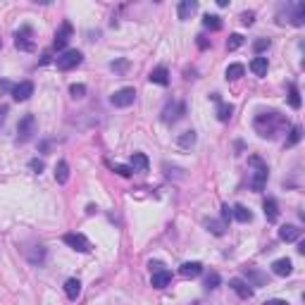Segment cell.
<instances>
[{
    "label": "cell",
    "mask_w": 305,
    "mask_h": 305,
    "mask_svg": "<svg viewBox=\"0 0 305 305\" xmlns=\"http://www.w3.org/2000/svg\"><path fill=\"white\" fill-rule=\"evenodd\" d=\"M55 181H57V184H67V181H69V165H67L65 160H60V162L55 165Z\"/></svg>",
    "instance_id": "cell-19"
},
{
    "label": "cell",
    "mask_w": 305,
    "mask_h": 305,
    "mask_svg": "<svg viewBox=\"0 0 305 305\" xmlns=\"http://www.w3.org/2000/svg\"><path fill=\"white\" fill-rule=\"evenodd\" d=\"M5 115H7V105H0V124L5 122Z\"/></svg>",
    "instance_id": "cell-46"
},
{
    "label": "cell",
    "mask_w": 305,
    "mask_h": 305,
    "mask_svg": "<svg viewBox=\"0 0 305 305\" xmlns=\"http://www.w3.org/2000/svg\"><path fill=\"white\" fill-rule=\"evenodd\" d=\"M231 217H236L239 222L246 224V222H251L253 219V213L246 208V205H234V208H231Z\"/></svg>",
    "instance_id": "cell-24"
},
{
    "label": "cell",
    "mask_w": 305,
    "mask_h": 305,
    "mask_svg": "<svg viewBox=\"0 0 305 305\" xmlns=\"http://www.w3.org/2000/svg\"><path fill=\"white\" fill-rule=\"evenodd\" d=\"M231 112H234V107L229 105V103H219V107H217V120L229 122L231 120Z\"/></svg>",
    "instance_id": "cell-29"
},
{
    "label": "cell",
    "mask_w": 305,
    "mask_h": 305,
    "mask_svg": "<svg viewBox=\"0 0 305 305\" xmlns=\"http://www.w3.org/2000/svg\"><path fill=\"white\" fill-rule=\"evenodd\" d=\"M150 272H158V269H162V262H158V260H155V262H153V260H150Z\"/></svg>",
    "instance_id": "cell-44"
},
{
    "label": "cell",
    "mask_w": 305,
    "mask_h": 305,
    "mask_svg": "<svg viewBox=\"0 0 305 305\" xmlns=\"http://www.w3.org/2000/svg\"><path fill=\"white\" fill-rule=\"evenodd\" d=\"M34 31L31 27H22L17 34H14V45L19 48V50H34Z\"/></svg>",
    "instance_id": "cell-7"
},
{
    "label": "cell",
    "mask_w": 305,
    "mask_h": 305,
    "mask_svg": "<svg viewBox=\"0 0 305 305\" xmlns=\"http://www.w3.org/2000/svg\"><path fill=\"white\" fill-rule=\"evenodd\" d=\"M34 133H36V117L34 115H24L19 120V124H17V141L19 143H27Z\"/></svg>",
    "instance_id": "cell-3"
},
{
    "label": "cell",
    "mask_w": 305,
    "mask_h": 305,
    "mask_svg": "<svg viewBox=\"0 0 305 305\" xmlns=\"http://www.w3.org/2000/svg\"><path fill=\"white\" fill-rule=\"evenodd\" d=\"M12 84L10 81H0V93H12Z\"/></svg>",
    "instance_id": "cell-41"
},
{
    "label": "cell",
    "mask_w": 305,
    "mask_h": 305,
    "mask_svg": "<svg viewBox=\"0 0 305 305\" xmlns=\"http://www.w3.org/2000/svg\"><path fill=\"white\" fill-rule=\"evenodd\" d=\"M208 229L213 231L215 236H222L226 226H224V222H219V219H210V222H208Z\"/></svg>",
    "instance_id": "cell-34"
},
{
    "label": "cell",
    "mask_w": 305,
    "mask_h": 305,
    "mask_svg": "<svg viewBox=\"0 0 305 305\" xmlns=\"http://www.w3.org/2000/svg\"><path fill=\"white\" fill-rule=\"evenodd\" d=\"M133 100H136V91L131 86L129 88H120L117 93H112V98H110V103L115 107H129Z\"/></svg>",
    "instance_id": "cell-6"
},
{
    "label": "cell",
    "mask_w": 305,
    "mask_h": 305,
    "mask_svg": "<svg viewBox=\"0 0 305 305\" xmlns=\"http://www.w3.org/2000/svg\"><path fill=\"white\" fill-rule=\"evenodd\" d=\"M267 57H253L251 62V72L255 74V77H265L267 74Z\"/></svg>",
    "instance_id": "cell-23"
},
{
    "label": "cell",
    "mask_w": 305,
    "mask_h": 305,
    "mask_svg": "<svg viewBox=\"0 0 305 305\" xmlns=\"http://www.w3.org/2000/svg\"><path fill=\"white\" fill-rule=\"evenodd\" d=\"M62 241H65L69 248H74L77 253H91V248H93L91 241L86 239L84 234H79V231H77V234H65Z\"/></svg>",
    "instance_id": "cell-5"
},
{
    "label": "cell",
    "mask_w": 305,
    "mask_h": 305,
    "mask_svg": "<svg viewBox=\"0 0 305 305\" xmlns=\"http://www.w3.org/2000/svg\"><path fill=\"white\" fill-rule=\"evenodd\" d=\"M269 45H272V41L269 39H258L255 43H253V50H255V53H262V50H267Z\"/></svg>",
    "instance_id": "cell-37"
},
{
    "label": "cell",
    "mask_w": 305,
    "mask_h": 305,
    "mask_svg": "<svg viewBox=\"0 0 305 305\" xmlns=\"http://www.w3.org/2000/svg\"><path fill=\"white\" fill-rule=\"evenodd\" d=\"M65 293H67V298L69 301H77L79 298V293H81V281L79 279H67L65 281Z\"/></svg>",
    "instance_id": "cell-18"
},
{
    "label": "cell",
    "mask_w": 305,
    "mask_h": 305,
    "mask_svg": "<svg viewBox=\"0 0 305 305\" xmlns=\"http://www.w3.org/2000/svg\"><path fill=\"white\" fill-rule=\"evenodd\" d=\"M29 167H31V170H34L36 174H41L45 165H43V160H31V162H29Z\"/></svg>",
    "instance_id": "cell-39"
},
{
    "label": "cell",
    "mask_w": 305,
    "mask_h": 305,
    "mask_svg": "<svg viewBox=\"0 0 305 305\" xmlns=\"http://www.w3.org/2000/svg\"><path fill=\"white\" fill-rule=\"evenodd\" d=\"M198 48H203V50H205V48H208V41L203 39V36H198Z\"/></svg>",
    "instance_id": "cell-47"
},
{
    "label": "cell",
    "mask_w": 305,
    "mask_h": 305,
    "mask_svg": "<svg viewBox=\"0 0 305 305\" xmlns=\"http://www.w3.org/2000/svg\"><path fill=\"white\" fill-rule=\"evenodd\" d=\"M81 62H84V53H81V50H65V53L55 60L57 69H62V72H67V69H74V67H79Z\"/></svg>",
    "instance_id": "cell-4"
},
{
    "label": "cell",
    "mask_w": 305,
    "mask_h": 305,
    "mask_svg": "<svg viewBox=\"0 0 305 305\" xmlns=\"http://www.w3.org/2000/svg\"><path fill=\"white\" fill-rule=\"evenodd\" d=\"M241 22H243L246 27H251L253 22H255V12H243L241 14Z\"/></svg>",
    "instance_id": "cell-40"
},
{
    "label": "cell",
    "mask_w": 305,
    "mask_h": 305,
    "mask_svg": "<svg viewBox=\"0 0 305 305\" xmlns=\"http://www.w3.org/2000/svg\"><path fill=\"white\" fill-rule=\"evenodd\" d=\"M27 258H29V262H34V265H43V260H45V248H41L39 246V251L27 253Z\"/></svg>",
    "instance_id": "cell-32"
},
{
    "label": "cell",
    "mask_w": 305,
    "mask_h": 305,
    "mask_svg": "<svg viewBox=\"0 0 305 305\" xmlns=\"http://www.w3.org/2000/svg\"><path fill=\"white\" fill-rule=\"evenodd\" d=\"M200 272H203V265L200 262H184V265L179 267V274L184 279H196V277H200Z\"/></svg>",
    "instance_id": "cell-13"
},
{
    "label": "cell",
    "mask_w": 305,
    "mask_h": 305,
    "mask_svg": "<svg viewBox=\"0 0 305 305\" xmlns=\"http://www.w3.org/2000/svg\"><path fill=\"white\" fill-rule=\"evenodd\" d=\"M176 143H179L181 148H191L193 143H196V131H193V129H191V131H184L179 138H176Z\"/></svg>",
    "instance_id": "cell-28"
},
{
    "label": "cell",
    "mask_w": 305,
    "mask_h": 305,
    "mask_svg": "<svg viewBox=\"0 0 305 305\" xmlns=\"http://www.w3.org/2000/svg\"><path fill=\"white\" fill-rule=\"evenodd\" d=\"M69 39H72V24H69V22H65V24L60 27V31L55 34L53 48H55V50H62V48H67Z\"/></svg>",
    "instance_id": "cell-9"
},
{
    "label": "cell",
    "mask_w": 305,
    "mask_h": 305,
    "mask_svg": "<svg viewBox=\"0 0 305 305\" xmlns=\"http://www.w3.org/2000/svg\"><path fill=\"white\" fill-rule=\"evenodd\" d=\"M262 210H265L267 222H277L279 219V208H277V203H274L272 198H267L265 203H262Z\"/></svg>",
    "instance_id": "cell-22"
},
{
    "label": "cell",
    "mask_w": 305,
    "mask_h": 305,
    "mask_svg": "<svg viewBox=\"0 0 305 305\" xmlns=\"http://www.w3.org/2000/svg\"><path fill=\"white\" fill-rule=\"evenodd\" d=\"M112 69H115V72H124V69H127V62H124V60H122V62H112Z\"/></svg>",
    "instance_id": "cell-43"
},
{
    "label": "cell",
    "mask_w": 305,
    "mask_h": 305,
    "mask_svg": "<svg viewBox=\"0 0 305 305\" xmlns=\"http://www.w3.org/2000/svg\"><path fill=\"white\" fill-rule=\"evenodd\" d=\"M253 127H255V131L260 133L262 138H274L279 129L286 127V122H284V117L279 112H262V115L255 117Z\"/></svg>",
    "instance_id": "cell-1"
},
{
    "label": "cell",
    "mask_w": 305,
    "mask_h": 305,
    "mask_svg": "<svg viewBox=\"0 0 305 305\" xmlns=\"http://www.w3.org/2000/svg\"><path fill=\"white\" fill-rule=\"evenodd\" d=\"M222 217H224V219H231V208H229V205L222 208Z\"/></svg>",
    "instance_id": "cell-45"
},
{
    "label": "cell",
    "mask_w": 305,
    "mask_h": 305,
    "mask_svg": "<svg viewBox=\"0 0 305 305\" xmlns=\"http://www.w3.org/2000/svg\"><path fill=\"white\" fill-rule=\"evenodd\" d=\"M229 286H231V291L236 293L239 298H251L253 296V289L248 281H243V279H231L229 281Z\"/></svg>",
    "instance_id": "cell-11"
},
{
    "label": "cell",
    "mask_w": 305,
    "mask_h": 305,
    "mask_svg": "<svg viewBox=\"0 0 305 305\" xmlns=\"http://www.w3.org/2000/svg\"><path fill=\"white\" fill-rule=\"evenodd\" d=\"M184 115H186V105H184V103H170V105L162 110V122H167V124H170V122L181 120Z\"/></svg>",
    "instance_id": "cell-8"
},
{
    "label": "cell",
    "mask_w": 305,
    "mask_h": 305,
    "mask_svg": "<svg viewBox=\"0 0 305 305\" xmlns=\"http://www.w3.org/2000/svg\"><path fill=\"white\" fill-rule=\"evenodd\" d=\"M203 27L210 29V31H219V29H222V19H219L217 14H205V17H203Z\"/></svg>",
    "instance_id": "cell-26"
},
{
    "label": "cell",
    "mask_w": 305,
    "mask_h": 305,
    "mask_svg": "<svg viewBox=\"0 0 305 305\" xmlns=\"http://www.w3.org/2000/svg\"><path fill=\"white\" fill-rule=\"evenodd\" d=\"M291 24L293 27H303L305 24V2H296V5H293Z\"/></svg>",
    "instance_id": "cell-21"
},
{
    "label": "cell",
    "mask_w": 305,
    "mask_h": 305,
    "mask_svg": "<svg viewBox=\"0 0 305 305\" xmlns=\"http://www.w3.org/2000/svg\"><path fill=\"white\" fill-rule=\"evenodd\" d=\"M170 281H172V272L170 269H158V272H153V286L155 289H165V286H170Z\"/></svg>",
    "instance_id": "cell-16"
},
{
    "label": "cell",
    "mask_w": 305,
    "mask_h": 305,
    "mask_svg": "<svg viewBox=\"0 0 305 305\" xmlns=\"http://www.w3.org/2000/svg\"><path fill=\"white\" fill-rule=\"evenodd\" d=\"M241 45H243V36H241V34H231L229 41H226V50H236Z\"/></svg>",
    "instance_id": "cell-33"
},
{
    "label": "cell",
    "mask_w": 305,
    "mask_h": 305,
    "mask_svg": "<svg viewBox=\"0 0 305 305\" xmlns=\"http://www.w3.org/2000/svg\"><path fill=\"white\" fill-rule=\"evenodd\" d=\"M31 95H34V84H31V81H22V84H17L12 88V98L17 103H24Z\"/></svg>",
    "instance_id": "cell-10"
},
{
    "label": "cell",
    "mask_w": 305,
    "mask_h": 305,
    "mask_svg": "<svg viewBox=\"0 0 305 305\" xmlns=\"http://www.w3.org/2000/svg\"><path fill=\"white\" fill-rule=\"evenodd\" d=\"M217 286H219V274L217 272L205 274V289H217Z\"/></svg>",
    "instance_id": "cell-35"
},
{
    "label": "cell",
    "mask_w": 305,
    "mask_h": 305,
    "mask_svg": "<svg viewBox=\"0 0 305 305\" xmlns=\"http://www.w3.org/2000/svg\"><path fill=\"white\" fill-rule=\"evenodd\" d=\"M279 239L286 241V243H291V241H298L301 239V229L296 224H284L279 229Z\"/></svg>",
    "instance_id": "cell-14"
},
{
    "label": "cell",
    "mask_w": 305,
    "mask_h": 305,
    "mask_svg": "<svg viewBox=\"0 0 305 305\" xmlns=\"http://www.w3.org/2000/svg\"><path fill=\"white\" fill-rule=\"evenodd\" d=\"M107 167L112 170V172H117L120 176H131L133 170L129 167V165H120V162H107Z\"/></svg>",
    "instance_id": "cell-30"
},
{
    "label": "cell",
    "mask_w": 305,
    "mask_h": 305,
    "mask_svg": "<svg viewBox=\"0 0 305 305\" xmlns=\"http://www.w3.org/2000/svg\"><path fill=\"white\" fill-rule=\"evenodd\" d=\"M69 93H72V98H84V95H86V86H84V84H72V86H69Z\"/></svg>",
    "instance_id": "cell-36"
},
{
    "label": "cell",
    "mask_w": 305,
    "mask_h": 305,
    "mask_svg": "<svg viewBox=\"0 0 305 305\" xmlns=\"http://www.w3.org/2000/svg\"><path fill=\"white\" fill-rule=\"evenodd\" d=\"M301 127H293L291 129V136H289V141H286V146L291 148V146H296V143H298V141H301Z\"/></svg>",
    "instance_id": "cell-38"
},
{
    "label": "cell",
    "mask_w": 305,
    "mask_h": 305,
    "mask_svg": "<svg viewBox=\"0 0 305 305\" xmlns=\"http://www.w3.org/2000/svg\"><path fill=\"white\" fill-rule=\"evenodd\" d=\"M243 274L248 279V284H255V286H265L267 284V277L262 272H258L255 267H243Z\"/></svg>",
    "instance_id": "cell-17"
},
{
    "label": "cell",
    "mask_w": 305,
    "mask_h": 305,
    "mask_svg": "<svg viewBox=\"0 0 305 305\" xmlns=\"http://www.w3.org/2000/svg\"><path fill=\"white\" fill-rule=\"evenodd\" d=\"M150 81L158 84V86H167V84H170V72H167L165 67H158V69L150 72Z\"/></svg>",
    "instance_id": "cell-20"
},
{
    "label": "cell",
    "mask_w": 305,
    "mask_h": 305,
    "mask_svg": "<svg viewBox=\"0 0 305 305\" xmlns=\"http://www.w3.org/2000/svg\"><path fill=\"white\" fill-rule=\"evenodd\" d=\"M248 165L253 167L251 188H253V191H262V188L267 186V176H269L267 162H262V158H258V155H251V158H248Z\"/></svg>",
    "instance_id": "cell-2"
},
{
    "label": "cell",
    "mask_w": 305,
    "mask_h": 305,
    "mask_svg": "<svg viewBox=\"0 0 305 305\" xmlns=\"http://www.w3.org/2000/svg\"><path fill=\"white\" fill-rule=\"evenodd\" d=\"M262 305H289L286 301H281V298H269V301H265Z\"/></svg>",
    "instance_id": "cell-42"
},
{
    "label": "cell",
    "mask_w": 305,
    "mask_h": 305,
    "mask_svg": "<svg viewBox=\"0 0 305 305\" xmlns=\"http://www.w3.org/2000/svg\"><path fill=\"white\" fill-rule=\"evenodd\" d=\"M131 170L133 172H146L148 170V158L143 153H133L131 155Z\"/></svg>",
    "instance_id": "cell-25"
},
{
    "label": "cell",
    "mask_w": 305,
    "mask_h": 305,
    "mask_svg": "<svg viewBox=\"0 0 305 305\" xmlns=\"http://www.w3.org/2000/svg\"><path fill=\"white\" fill-rule=\"evenodd\" d=\"M198 10V2L196 0H181L179 2V7H176V14H179V19H191V14Z\"/></svg>",
    "instance_id": "cell-15"
},
{
    "label": "cell",
    "mask_w": 305,
    "mask_h": 305,
    "mask_svg": "<svg viewBox=\"0 0 305 305\" xmlns=\"http://www.w3.org/2000/svg\"><path fill=\"white\" fill-rule=\"evenodd\" d=\"M289 103H291L293 110H298V107H301V93H298V88H296V84H291V86H289Z\"/></svg>",
    "instance_id": "cell-31"
},
{
    "label": "cell",
    "mask_w": 305,
    "mask_h": 305,
    "mask_svg": "<svg viewBox=\"0 0 305 305\" xmlns=\"http://www.w3.org/2000/svg\"><path fill=\"white\" fill-rule=\"evenodd\" d=\"M243 72H246V67L243 65H229L226 67V79L229 81H236L243 77Z\"/></svg>",
    "instance_id": "cell-27"
},
{
    "label": "cell",
    "mask_w": 305,
    "mask_h": 305,
    "mask_svg": "<svg viewBox=\"0 0 305 305\" xmlns=\"http://www.w3.org/2000/svg\"><path fill=\"white\" fill-rule=\"evenodd\" d=\"M272 272H274L277 277H289V274L293 272L291 260H289V258H279V260H274V262H272Z\"/></svg>",
    "instance_id": "cell-12"
}]
</instances>
